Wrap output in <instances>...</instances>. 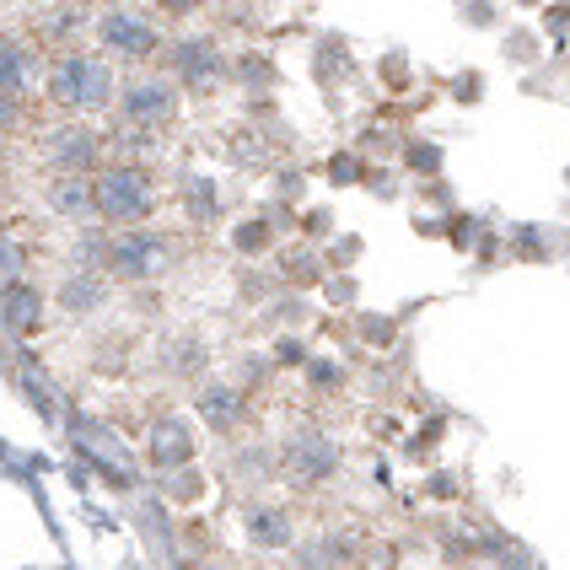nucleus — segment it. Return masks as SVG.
Listing matches in <instances>:
<instances>
[{"label":"nucleus","instance_id":"obj_3","mask_svg":"<svg viewBox=\"0 0 570 570\" xmlns=\"http://www.w3.org/2000/svg\"><path fill=\"white\" fill-rule=\"evenodd\" d=\"M97 43L114 49V55H125V60H151L161 38L140 11H102L97 17Z\"/></svg>","mask_w":570,"mask_h":570},{"label":"nucleus","instance_id":"obj_6","mask_svg":"<svg viewBox=\"0 0 570 570\" xmlns=\"http://www.w3.org/2000/svg\"><path fill=\"white\" fill-rule=\"evenodd\" d=\"M43 151H49V161L60 173H87L102 157V135L87 125H60L55 135H43Z\"/></svg>","mask_w":570,"mask_h":570},{"label":"nucleus","instance_id":"obj_21","mask_svg":"<svg viewBox=\"0 0 570 570\" xmlns=\"http://www.w3.org/2000/svg\"><path fill=\"white\" fill-rule=\"evenodd\" d=\"M157 6H161V11H173V17H189L199 0H157Z\"/></svg>","mask_w":570,"mask_h":570},{"label":"nucleus","instance_id":"obj_19","mask_svg":"<svg viewBox=\"0 0 570 570\" xmlns=\"http://www.w3.org/2000/svg\"><path fill=\"white\" fill-rule=\"evenodd\" d=\"M17 125H22V97L0 92V135H11Z\"/></svg>","mask_w":570,"mask_h":570},{"label":"nucleus","instance_id":"obj_20","mask_svg":"<svg viewBox=\"0 0 570 570\" xmlns=\"http://www.w3.org/2000/svg\"><path fill=\"white\" fill-rule=\"evenodd\" d=\"M410 161L420 167V173H431V167H436V151H431V146H420V151H410Z\"/></svg>","mask_w":570,"mask_h":570},{"label":"nucleus","instance_id":"obj_14","mask_svg":"<svg viewBox=\"0 0 570 570\" xmlns=\"http://www.w3.org/2000/svg\"><path fill=\"white\" fill-rule=\"evenodd\" d=\"M49 205H55L60 216H87V210H92V184L55 178V184H49Z\"/></svg>","mask_w":570,"mask_h":570},{"label":"nucleus","instance_id":"obj_4","mask_svg":"<svg viewBox=\"0 0 570 570\" xmlns=\"http://www.w3.org/2000/svg\"><path fill=\"white\" fill-rule=\"evenodd\" d=\"M161 264H167V243L157 232H125L119 243H108V269L119 281H151L161 275Z\"/></svg>","mask_w":570,"mask_h":570},{"label":"nucleus","instance_id":"obj_7","mask_svg":"<svg viewBox=\"0 0 570 570\" xmlns=\"http://www.w3.org/2000/svg\"><path fill=\"white\" fill-rule=\"evenodd\" d=\"M173 70H178V81H189V87H210V81H222L226 76L222 43H216V38H184V43L173 49Z\"/></svg>","mask_w":570,"mask_h":570},{"label":"nucleus","instance_id":"obj_1","mask_svg":"<svg viewBox=\"0 0 570 570\" xmlns=\"http://www.w3.org/2000/svg\"><path fill=\"white\" fill-rule=\"evenodd\" d=\"M49 97L60 108H76V114H97V108L114 102V70L102 55H65L49 70Z\"/></svg>","mask_w":570,"mask_h":570},{"label":"nucleus","instance_id":"obj_16","mask_svg":"<svg viewBox=\"0 0 570 570\" xmlns=\"http://www.w3.org/2000/svg\"><path fill=\"white\" fill-rule=\"evenodd\" d=\"M167 495H173L178 507H189V501H199V495H205V479L194 474L189 463H184V469H167Z\"/></svg>","mask_w":570,"mask_h":570},{"label":"nucleus","instance_id":"obj_12","mask_svg":"<svg viewBox=\"0 0 570 570\" xmlns=\"http://www.w3.org/2000/svg\"><path fill=\"white\" fill-rule=\"evenodd\" d=\"M199 414H205V425L232 431V425L243 420V399H237L232 387H222V382H216V387H205V393H199Z\"/></svg>","mask_w":570,"mask_h":570},{"label":"nucleus","instance_id":"obj_18","mask_svg":"<svg viewBox=\"0 0 570 570\" xmlns=\"http://www.w3.org/2000/svg\"><path fill=\"white\" fill-rule=\"evenodd\" d=\"M184 205H189L194 216H216V194H210V184H189Z\"/></svg>","mask_w":570,"mask_h":570},{"label":"nucleus","instance_id":"obj_9","mask_svg":"<svg viewBox=\"0 0 570 570\" xmlns=\"http://www.w3.org/2000/svg\"><path fill=\"white\" fill-rule=\"evenodd\" d=\"M32 81H38V60H32V49L28 43H17V38H0V92L28 97Z\"/></svg>","mask_w":570,"mask_h":570},{"label":"nucleus","instance_id":"obj_17","mask_svg":"<svg viewBox=\"0 0 570 570\" xmlns=\"http://www.w3.org/2000/svg\"><path fill=\"white\" fill-rule=\"evenodd\" d=\"M243 254H258V248H269V226L264 222H248V226H237V237H232Z\"/></svg>","mask_w":570,"mask_h":570},{"label":"nucleus","instance_id":"obj_22","mask_svg":"<svg viewBox=\"0 0 570 570\" xmlns=\"http://www.w3.org/2000/svg\"><path fill=\"white\" fill-rule=\"evenodd\" d=\"M210 570H237V566H210Z\"/></svg>","mask_w":570,"mask_h":570},{"label":"nucleus","instance_id":"obj_2","mask_svg":"<svg viewBox=\"0 0 570 570\" xmlns=\"http://www.w3.org/2000/svg\"><path fill=\"white\" fill-rule=\"evenodd\" d=\"M157 205V189H151V173L135 167V161H119L108 167L92 184V210L102 222H146Z\"/></svg>","mask_w":570,"mask_h":570},{"label":"nucleus","instance_id":"obj_15","mask_svg":"<svg viewBox=\"0 0 570 570\" xmlns=\"http://www.w3.org/2000/svg\"><path fill=\"white\" fill-rule=\"evenodd\" d=\"M97 302H102L97 275H76V281L60 285V307H70V313H87V307H97Z\"/></svg>","mask_w":570,"mask_h":570},{"label":"nucleus","instance_id":"obj_8","mask_svg":"<svg viewBox=\"0 0 570 570\" xmlns=\"http://www.w3.org/2000/svg\"><path fill=\"white\" fill-rule=\"evenodd\" d=\"M146 458H151V469H184L194 458V431L189 420H157L151 425V436H146Z\"/></svg>","mask_w":570,"mask_h":570},{"label":"nucleus","instance_id":"obj_13","mask_svg":"<svg viewBox=\"0 0 570 570\" xmlns=\"http://www.w3.org/2000/svg\"><path fill=\"white\" fill-rule=\"evenodd\" d=\"M248 539H254L258 549H285V543H291V517H285V511H254V517H248Z\"/></svg>","mask_w":570,"mask_h":570},{"label":"nucleus","instance_id":"obj_5","mask_svg":"<svg viewBox=\"0 0 570 570\" xmlns=\"http://www.w3.org/2000/svg\"><path fill=\"white\" fill-rule=\"evenodd\" d=\"M119 108H125L129 125L157 129V125H167V119L178 114V92H173V81H157V76H135L125 92H119Z\"/></svg>","mask_w":570,"mask_h":570},{"label":"nucleus","instance_id":"obj_10","mask_svg":"<svg viewBox=\"0 0 570 570\" xmlns=\"http://www.w3.org/2000/svg\"><path fill=\"white\" fill-rule=\"evenodd\" d=\"M291 469H296L302 479L334 474V469H340V446L328 442V436H313V431H307V436L291 442Z\"/></svg>","mask_w":570,"mask_h":570},{"label":"nucleus","instance_id":"obj_11","mask_svg":"<svg viewBox=\"0 0 570 570\" xmlns=\"http://www.w3.org/2000/svg\"><path fill=\"white\" fill-rule=\"evenodd\" d=\"M38 313H43V302H38L32 285H6V291H0V317H6V328L28 334L32 323H38Z\"/></svg>","mask_w":570,"mask_h":570}]
</instances>
